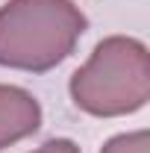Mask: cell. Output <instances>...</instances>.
Here are the masks:
<instances>
[{"mask_svg":"<svg viewBox=\"0 0 150 153\" xmlns=\"http://www.w3.org/2000/svg\"><path fill=\"white\" fill-rule=\"evenodd\" d=\"M85 15L71 0H9L0 9V65L50 71L74 53Z\"/></svg>","mask_w":150,"mask_h":153,"instance_id":"6da1fadb","label":"cell"},{"mask_svg":"<svg viewBox=\"0 0 150 153\" xmlns=\"http://www.w3.org/2000/svg\"><path fill=\"white\" fill-rule=\"evenodd\" d=\"M36 153H79L74 141H68V138H53V141H47V144H41Z\"/></svg>","mask_w":150,"mask_h":153,"instance_id":"5b68a950","label":"cell"},{"mask_svg":"<svg viewBox=\"0 0 150 153\" xmlns=\"http://www.w3.org/2000/svg\"><path fill=\"white\" fill-rule=\"evenodd\" d=\"M71 97L88 115L115 118L141 109L150 97V56L135 38L112 36L71 76Z\"/></svg>","mask_w":150,"mask_h":153,"instance_id":"7a4b0ae2","label":"cell"},{"mask_svg":"<svg viewBox=\"0 0 150 153\" xmlns=\"http://www.w3.org/2000/svg\"><path fill=\"white\" fill-rule=\"evenodd\" d=\"M100 153H150V138L144 130L127 135H115L112 141H106V147Z\"/></svg>","mask_w":150,"mask_h":153,"instance_id":"277c9868","label":"cell"},{"mask_svg":"<svg viewBox=\"0 0 150 153\" xmlns=\"http://www.w3.org/2000/svg\"><path fill=\"white\" fill-rule=\"evenodd\" d=\"M41 127V106L18 85H0V150Z\"/></svg>","mask_w":150,"mask_h":153,"instance_id":"3957f363","label":"cell"}]
</instances>
